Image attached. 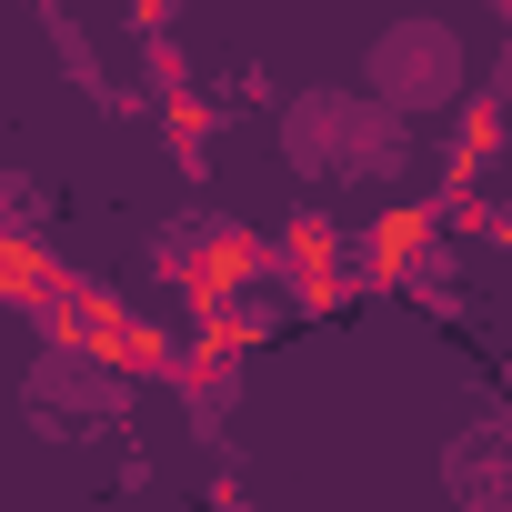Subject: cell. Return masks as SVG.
Returning a JSON list of instances; mask_svg holds the SVG:
<instances>
[{"label": "cell", "instance_id": "obj_1", "mask_svg": "<svg viewBox=\"0 0 512 512\" xmlns=\"http://www.w3.org/2000/svg\"><path fill=\"white\" fill-rule=\"evenodd\" d=\"M282 151L302 181H392L412 161V121L372 91H292L282 101Z\"/></svg>", "mask_w": 512, "mask_h": 512}, {"label": "cell", "instance_id": "obj_2", "mask_svg": "<svg viewBox=\"0 0 512 512\" xmlns=\"http://www.w3.org/2000/svg\"><path fill=\"white\" fill-rule=\"evenodd\" d=\"M362 91H372V101H392L402 121L452 111V101L472 91V51H462V31H452V21H392V31H372Z\"/></svg>", "mask_w": 512, "mask_h": 512}, {"label": "cell", "instance_id": "obj_3", "mask_svg": "<svg viewBox=\"0 0 512 512\" xmlns=\"http://www.w3.org/2000/svg\"><path fill=\"white\" fill-rule=\"evenodd\" d=\"M31 392L61 402V412H111V402H131V382H121L111 362H81V352H51V362L31 372Z\"/></svg>", "mask_w": 512, "mask_h": 512}, {"label": "cell", "instance_id": "obj_4", "mask_svg": "<svg viewBox=\"0 0 512 512\" xmlns=\"http://www.w3.org/2000/svg\"><path fill=\"white\" fill-rule=\"evenodd\" d=\"M442 472H452V492H472V502H512V442H502V432L462 442Z\"/></svg>", "mask_w": 512, "mask_h": 512}, {"label": "cell", "instance_id": "obj_5", "mask_svg": "<svg viewBox=\"0 0 512 512\" xmlns=\"http://www.w3.org/2000/svg\"><path fill=\"white\" fill-rule=\"evenodd\" d=\"M41 231V201H31V181L21 171H0V241H31Z\"/></svg>", "mask_w": 512, "mask_h": 512}]
</instances>
